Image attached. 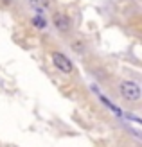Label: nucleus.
I'll return each mask as SVG.
<instances>
[{"instance_id": "2", "label": "nucleus", "mask_w": 142, "mask_h": 147, "mask_svg": "<svg viewBox=\"0 0 142 147\" xmlns=\"http://www.w3.org/2000/svg\"><path fill=\"white\" fill-rule=\"evenodd\" d=\"M52 63H54L56 68H58L59 72H63V74H72V72H74L72 61H70L63 52H54V54H52Z\"/></svg>"}, {"instance_id": "1", "label": "nucleus", "mask_w": 142, "mask_h": 147, "mask_svg": "<svg viewBox=\"0 0 142 147\" xmlns=\"http://www.w3.org/2000/svg\"><path fill=\"white\" fill-rule=\"evenodd\" d=\"M119 95L128 100V102H137L140 100V84L135 83V81H122L121 84H119Z\"/></svg>"}, {"instance_id": "5", "label": "nucleus", "mask_w": 142, "mask_h": 147, "mask_svg": "<svg viewBox=\"0 0 142 147\" xmlns=\"http://www.w3.org/2000/svg\"><path fill=\"white\" fill-rule=\"evenodd\" d=\"M33 24L38 27V29H45L47 27V22L43 16H33Z\"/></svg>"}, {"instance_id": "4", "label": "nucleus", "mask_w": 142, "mask_h": 147, "mask_svg": "<svg viewBox=\"0 0 142 147\" xmlns=\"http://www.w3.org/2000/svg\"><path fill=\"white\" fill-rule=\"evenodd\" d=\"M29 4H31L36 11H45L50 7V0H29Z\"/></svg>"}, {"instance_id": "3", "label": "nucleus", "mask_w": 142, "mask_h": 147, "mask_svg": "<svg viewBox=\"0 0 142 147\" xmlns=\"http://www.w3.org/2000/svg\"><path fill=\"white\" fill-rule=\"evenodd\" d=\"M52 24H54L56 31H59L61 34H67L70 31V27H72L69 14H65V13H54L52 14Z\"/></svg>"}]
</instances>
